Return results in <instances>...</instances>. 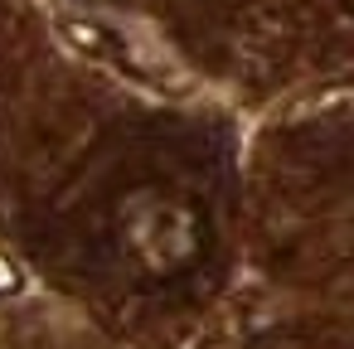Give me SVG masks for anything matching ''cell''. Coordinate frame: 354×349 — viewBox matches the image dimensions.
Instances as JSON below:
<instances>
[{
	"instance_id": "cell-1",
	"label": "cell",
	"mask_w": 354,
	"mask_h": 349,
	"mask_svg": "<svg viewBox=\"0 0 354 349\" xmlns=\"http://www.w3.org/2000/svg\"><path fill=\"white\" fill-rule=\"evenodd\" d=\"M112 238H117L122 262L141 281H175L204 257L209 218L194 204V194H185L165 180H141L117 194Z\"/></svg>"
},
{
	"instance_id": "cell-2",
	"label": "cell",
	"mask_w": 354,
	"mask_h": 349,
	"mask_svg": "<svg viewBox=\"0 0 354 349\" xmlns=\"http://www.w3.org/2000/svg\"><path fill=\"white\" fill-rule=\"evenodd\" d=\"M344 6H349V10H354V0H344Z\"/></svg>"
}]
</instances>
